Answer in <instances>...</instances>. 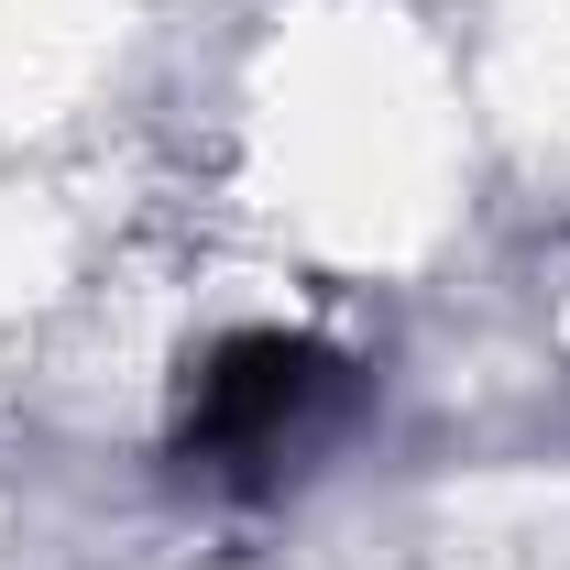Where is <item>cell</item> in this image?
<instances>
[{
	"label": "cell",
	"mask_w": 570,
	"mask_h": 570,
	"mask_svg": "<svg viewBox=\"0 0 570 570\" xmlns=\"http://www.w3.org/2000/svg\"><path fill=\"white\" fill-rule=\"evenodd\" d=\"M362 373L307 330H242L209 362H187V406H176V461L209 472L219 494H275L285 472L352 417Z\"/></svg>",
	"instance_id": "obj_1"
}]
</instances>
